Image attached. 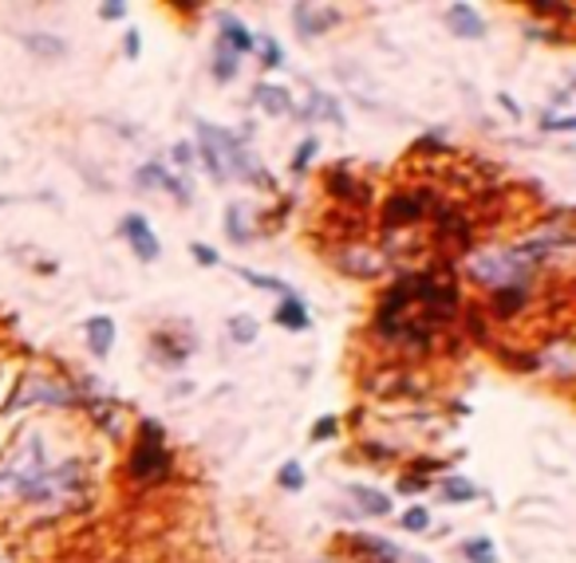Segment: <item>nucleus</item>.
Returning <instances> with one entry per match:
<instances>
[{"label":"nucleus","mask_w":576,"mask_h":563,"mask_svg":"<svg viewBox=\"0 0 576 563\" xmlns=\"http://www.w3.org/2000/svg\"><path fill=\"white\" fill-rule=\"evenodd\" d=\"M458 288L455 277H407L391 288V295L384 300V315L379 328L391 339H407V343H427L435 335V328H443L446 320H455Z\"/></svg>","instance_id":"nucleus-1"},{"label":"nucleus","mask_w":576,"mask_h":563,"mask_svg":"<svg viewBox=\"0 0 576 563\" xmlns=\"http://www.w3.org/2000/svg\"><path fill=\"white\" fill-rule=\"evenodd\" d=\"M79 485V465H48V445L44 433L28 430L20 438V445L0 461V493H17L32 504L63 501L68 493H76Z\"/></svg>","instance_id":"nucleus-2"},{"label":"nucleus","mask_w":576,"mask_h":563,"mask_svg":"<svg viewBox=\"0 0 576 563\" xmlns=\"http://www.w3.org/2000/svg\"><path fill=\"white\" fill-rule=\"evenodd\" d=\"M170 473V453H167V433L158 422H142V438L131 453V476L150 485V481H162Z\"/></svg>","instance_id":"nucleus-3"},{"label":"nucleus","mask_w":576,"mask_h":563,"mask_svg":"<svg viewBox=\"0 0 576 563\" xmlns=\"http://www.w3.org/2000/svg\"><path fill=\"white\" fill-rule=\"evenodd\" d=\"M122 237L131 241V249H135V257L139 260H158V237H155V229H150V221L142 213H131V217H122Z\"/></svg>","instance_id":"nucleus-4"},{"label":"nucleus","mask_w":576,"mask_h":563,"mask_svg":"<svg viewBox=\"0 0 576 563\" xmlns=\"http://www.w3.org/2000/svg\"><path fill=\"white\" fill-rule=\"evenodd\" d=\"M292 20H297L300 36L312 40V36L328 32V28L340 20V9H332V4H297V9H292Z\"/></svg>","instance_id":"nucleus-5"},{"label":"nucleus","mask_w":576,"mask_h":563,"mask_svg":"<svg viewBox=\"0 0 576 563\" xmlns=\"http://www.w3.org/2000/svg\"><path fill=\"white\" fill-rule=\"evenodd\" d=\"M446 24H450V32H455L458 40H481V36H486V20H481L470 4H450V9H446Z\"/></svg>","instance_id":"nucleus-6"},{"label":"nucleus","mask_w":576,"mask_h":563,"mask_svg":"<svg viewBox=\"0 0 576 563\" xmlns=\"http://www.w3.org/2000/svg\"><path fill=\"white\" fill-rule=\"evenodd\" d=\"M423 217V198L419 193H403V198H391L384 209V221L387 229H399V225H410V221H419Z\"/></svg>","instance_id":"nucleus-7"},{"label":"nucleus","mask_w":576,"mask_h":563,"mask_svg":"<svg viewBox=\"0 0 576 563\" xmlns=\"http://www.w3.org/2000/svg\"><path fill=\"white\" fill-rule=\"evenodd\" d=\"M17 40L24 43L32 56H40V60H63V56H68V43L52 32H20Z\"/></svg>","instance_id":"nucleus-8"},{"label":"nucleus","mask_w":576,"mask_h":563,"mask_svg":"<svg viewBox=\"0 0 576 563\" xmlns=\"http://www.w3.org/2000/svg\"><path fill=\"white\" fill-rule=\"evenodd\" d=\"M254 36L245 32V24L237 17H229V12H221V48H229L234 56H245L254 52Z\"/></svg>","instance_id":"nucleus-9"},{"label":"nucleus","mask_w":576,"mask_h":563,"mask_svg":"<svg viewBox=\"0 0 576 563\" xmlns=\"http://www.w3.org/2000/svg\"><path fill=\"white\" fill-rule=\"evenodd\" d=\"M277 323H280V328H288V331H305V328H308V303L300 300L297 292L280 295Z\"/></svg>","instance_id":"nucleus-10"},{"label":"nucleus","mask_w":576,"mask_h":563,"mask_svg":"<svg viewBox=\"0 0 576 563\" xmlns=\"http://www.w3.org/2000/svg\"><path fill=\"white\" fill-rule=\"evenodd\" d=\"M88 343H91V355L107 359L115 346V320L111 315H96V320H88Z\"/></svg>","instance_id":"nucleus-11"},{"label":"nucleus","mask_w":576,"mask_h":563,"mask_svg":"<svg viewBox=\"0 0 576 563\" xmlns=\"http://www.w3.org/2000/svg\"><path fill=\"white\" fill-rule=\"evenodd\" d=\"M257 107H261L265 114H292L297 107H292V95H288L285 87H277V83H261L257 87Z\"/></svg>","instance_id":"nucleus-12"},{"label":"nucleus","mask_w":576,"mask_h":563,"mask_svg":"<svg viewBox=\"0 0 576 563\" xmlns=\"http://www.w3.org/2000/svg\"><path fill=\"white\" fill-rule=\"evenodd\" d=\"M351 501L359 504V509L367 512V516H387L391 512V496L379 493V489H367V485H348Z\"/></svg>","instance_id":"nucleus-13"},{"label":"nucleus","mask_w":576,"mask_h":563,"mask_svg":"<svg viewBox=\"0 0 576 563\" xmlns=\"http://www.w3.org/2000/svg\"><path fill=\"white\" fill-rule=\"evenodd\" d=\"M463 552H466V560L470 563H498V547H494V540H486V536L466 540Z\"/></svg>","instance_id":"nucleus-14"},{"label":"nucleus","mask_w":576,"mask_h":563,"mask_svg":"<svg viewBox=\"0 0 576 563\" xmlns=\"http://www.w3.org/2000/svg\"><path fill=\"white\" fill-rule=\"evenodd\" d=\"M351 544L364 547V552H371V555H379L384 563H395V560H399V547L387 544V540H376V536H351Z\"/></svg>","instance_id":"nucleus-15"},{"label":"nucleus","mask_w":576,"mask_h":563,"mask_svg":"<svg viewBox=\"0 0 576 563\" xmlns=\"http://www.w3.org/2000/svg\"><path fill=\"white\" fill-rule=\"evenodd\" d=\"M237 277H245L254 288H261V292H277V295H288L292 288L285 284V280H277V277H261V272H254V269H237Z\"/></svg>","instance_id":"nucleus-16"},{"label":"nucleus","mask_w":576,"mask_h":563,"mask_svg":"<svg viewBox=\"0 0 576 563\" xmlns=\"http://www.w3.org/2000/svg\"><path fill=\"white\" fill-rule=\"evenodd\" d=\"M443 493H446V501H455V504H466V501H474L478 496V489L466 481V476H450L443 485Z\"/></svg>","instance_id":"nucleus-17"},{"label":"nucleus","mask_w":576,"mask_h":563,"mask_svg":"<svg viewBox=\"0 0 576 563\" xmlns=\"http://www.w3.org/2000/svg\"><path fill=\"white\" fill-rule=\"evenodd\" d=\"M167 165H158V162H150V165H142L139 173H135V182H139V190H155V185H167Z\"/></svg>","instance_id":"nucleus-18"},{"label":"nucleus","mask_w":576,"mask_h":563,"mask_svg":"<svg viewBox=\"0 0 576 563\" xmlns=\"http://www.w3.org/2000/svg\"><path fill=\"white\" fill-rule=\"evenodd\" d=\"M226 233L234 237L237 244H245V241H249V237H254V233H249V229H245V209H241V205H234V209H229V213H226Z\"/></svg>","instance_id":"nucleus-19"},{"label":"nucleus","mask_w":576,"mask_h":563,"mask_svg":"<svg viewBox=\"0 0 576 563\" xmlns=\"http://www.w3.org/2000/svg\"><path fill=\"white\" fill-rule=\"evenodd\" d=\"M237 76V56L229 48H218V60H213V79L218 83H229Z\"/></svg>","instance_id":"nucleus-20"},{"label":"nucleus","mask_w":576,"mask_h":563,"mask_svg":"<svg viewBox=\"0 0 576 563\" xmlns=\"http://www.w3.org/2000/svg\"><path fill=\"white\" fill-rule=\"evenodd\" d=\"M280 489H292V493H300L305 489V469L297 465V461H288V465H280Z\"/></svg>","instance_id":"nucleus-21"},{"label":"nucleus","mask_w":576,"mask_h":563,"mask_svg":"<svg viewBox=\"0 0 576 563\" xmlns=\"http://www.w3.org/2000/svg\"><path fill=\"white\" fill-rule=\"evenodd\" d=\"M308 114H328V119H332L336 127H344V114H340V107H336L328 95H320V91H316V95H312V107H308Z\"/></svg>","instance_id":"nucleus-22"},{"label":"nucleus","mask_w":576,"mask_h":563,"mask_svg":"<svg viewBox=\"0 0 576 563\" xmlns=\"http://www.w3.org/2000/svg\"><path fill=\"white\" fill-rule=\"evenodd\" d=\"M403 529H407V532H423V529H430V512L423 509V504H415V509H407V512H403Z\"/></svg>","instance_id":"nucleus-23"},{"label":"nucleus","mask_w":576,"mask_h":563,"mask_svg":"<svg viewBox=\"0 0 576 563\" xmlns=\"http://www.w3.org/2000/svg\"><path fill=\"white\" fill-rule=\"evenodd\" d=\"M522 300H525V288H501L498 292V315H514V308H522Z\"/></svg>","instance_id":"nucleus-24"},{"label":"nucleus","mask_w":576,"mask_h":563,"mask_svg":"<svg viewBox=\"0 0 576 563\" xmlns=\"http://www.w3.org/2000/svg\"><path fill=\"white\" fill-rule=\"evenodd\" d=\"M336 430H340V422H336L332 414L320 418V422L312 425V442H328V438H336Z\"/></svg>","instance_id":"nucleus-25"},{"label":"nucleus","mask_w":576,"mask_h":563,"mask_svg":"<svg viewBox=\"0 0 576 563\" xmlns=\"http://www.w3.org/2000/svg\"><path fill=\"white\" fill-rule=\"evenodd\" d=\"M312 154H316V142H312V139H305V142H300V150H297V158H292V170L305 173V170H308V162H312Z\"/></svg>","instance_id":"nucleus-26"},{"label":"nucleus","mask_w":576,"mask_h":563,"mask_svg":"<svg viewBox=\"0 0 576 563\" xmlns=\"http://www.w3.org/2000/svg\"><path fill=\"white\" fill-rule=\"evenodd\" d=\"M229 331H234V339H237V343H254V335H257V323H249V320H234V323H229Z\"/></svg>","instance_id":"nucleus-27"},{"label":"nucleus","mask_w":576,"mask_h":563,"mask_svg":"<svg viewBox=\"0 0 576 563\" xmlns=\"http://www.w3.org/2000/svg\"><path fill=\"white\" fill-rule=\"evenodd\" d=\"M190 257L198 260V264H206V269H213V264H218V252H213L210 244H190Z\"/></svg>","instance_id":"nucleus-28"},{"label":"nucleus","mask_w":576,"mask_h":563,"mask_svg":"<svg viewBox=\"0 0 576 563\" xmlns=\"http://www.w3.org/2000/svg\"><path fill=\"white\" fill-rule=\"evenodd\" d=\"M122 48H127V56H131V60H139V52H142V36L131 28V32H127V40H122Z\"/></svg>","instance_id":"nucleus-29"},{"label":"nucleus","mask_w":576,"mask_h":563,"mask_svg":"<svg viewBox=\"0 0 576 563\" xmlns=\"http://www.w3.org/2000/svg\"><path fill=\"white\" fill-rule=\"evenodd\" d=\"M127 17V4H99V20H122Z\"/></svg>","instance_id":"nucleus-30"},{"label":"nucleus","mask_w":576,"mask_h":563,"mask_svg":"<svg viewBox=\"0 0 576 563\" xmlns=\"http://www.w3.org/2000/svg\"><path fill=\"white\" fill-rule=\"evenodd\" d=\"M280 63H285L280 60V48L272 40H265V68H280Z\"/></svg>","instance_id":"nucleus-31"},{"label":"nucleus","mask_w":576,"mask_h":563,"mask_svg":"<svg viewBox=\"0 0 576 563\" xmlns=\"http://www.w3.org/2000/svg\"><path fill=\"white\" fill-rule=\"evenodd\" d=\"M175 162L178 165H190L193 162V147H190V142H178V147H175Z\"/></svg>","instance_id":"nucleus-32"},{"label":"nucleus","mask_w":576,"mask_h":563,"mask_svg":"<svg viewBox=\"0 0 576 563\" xmlns=\"http://www.w3.org/2000/svg\"><path fill=\"white\" fill-rule=\"evenodd\" d=\"M498 103L506 107V111L514 114V119H517V114H522V111H517V103H514V99H509V95H498Z\"/></svg>","instance_id":"nucleus-33"},{"label":"nucleus","mask_w":576,"mask_h":563,"mask_svg":"<svg viewBox=\"0 0 576 563\" xmlns=\"http://www.w3.org/2000/svg\"><path fill=\"white\" fill-rule=\"evenodd\" d=\"M0 563H12V560H9V555H4V552H0Z\"/></svg>","instance_id":"nucleus-34"},{"label":"nucleus","mask_w":576,"mask_h":563,"mask_svg":"<svg viewBox=\"0 0 576 563\" xmlns=\"http://www.w3.org/2000/svg\"><path fill=\"white\" fill-rule=\"evenodd\" d=\"M415 563H430V560H427V555H419V560H415Z\"/></svg>","instance_id":"nucleus-35"},{"label":"nucleus","mask_w":576,"mask_h":563,"mask_svg":"<svg viewBox=\"0 0 576 563\" xmlns=\"http://www.w3.org/2000/svg\"><path fill=\"white\" fill-rule=\"evenodd\" d=\"M4 205H9V198H0V209H4Z\"/></svg>","instance_id":"nucleus-36"}]
</instances>
